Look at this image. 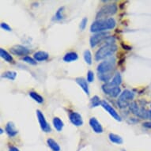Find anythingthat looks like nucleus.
I'll use <instances>...</instances> for the list:
<instances>
[{
    "label": "nucleus",
    "mask_w": 151,
    "mask_h": 151,
    "mask_svg": "<svg viewBox=\"0 0 151 151\" xmlns=\"http://www.w3.org/2000/svg\"><path fill=\"white\" fill-rule=\"evenodd\" d=\"M116 22L113 17L99 19L92 23L90 26V31L92 32H96V33L105 32L106 30L113 29L116 27Z\"/></svg>",
    "instance_id": "obj_1"
},
{
    "label": "nucleus",
    "mask_w": 151,
    "mask_h": 151,
    "mask_svg": "<svg viewBox=\"0 0 151 151\" xmlns=\"http://www.w3.org/2000/svg\"><path fill=\"white\" fill-rule=\"evenodd\" d=\"M117 48L118 47L116 45L105 44L100 49L97 50V52L95 54V60L100 61L107 58L111 57L112 55L117 51Z\"/></svg>",
    "instance_id": "obj_2"
},
{
    "label": "nucleus",
    "mask_w": 151,
    "mask_h": 151,
    "mask_svg": "<svg viewBox=\"0 0 151 151\" xmlns=\"http://www.w3.org/2000/svg\"><path fill=\"white\" fill-rule=\"evenodd\" d=\"M116 4L115 3H111V4H107L104 6L101 10L97 12L96 18L97 20L99 19H104V18H109V17L114 15L117 12Z\"/></svg>",
    "instance_id": "obj_3"
},
{
    "label": "nucleus",
    "mask_w": 151,
    "mask_h": 151,
    "mask_svg": "<svg viewBox=\"0 0 151 151\" xmlns=\"http://www.w3.org/2000/svg\"><path fill=\"white\" fill-rule=\"evenodd\" d=\"M115 67H116V59L111 56L108 60L100 63L97 66V70L98 74H107V73H111V71L115 69Z\"/></svg>",
    "instance_id": "obj_4"
},
{
    "label": "nucleus",
    "mask_w": 151,
    "mask_h": 151,
    "mask_svg": "<svg viewBox=\"0 0 151 151\" xmlns=\"http://www.w3.org/2000/svg\"><path fill=\"white\" fill-rule=\"evenodd\" d=\"M102 90L104 91V93H106L111 97H119V95L121 94V89L119 86H115L111 85L110 82L103 85Z\"/></svg>",
    "instance_id": "obj_5"
},
{
    "label": "nucleus",
    "mask_w": 151,
    "mask_h": 151,
    "mask_svg": "<svg viewBox=\"0 0 151 151\" xmlns=\"http://www.w3.org/2000/svg\"><path fill=\"white\" fill-rule=\"evenodd\" d=\"M109 37V32H97L93 35L90 39H89V44L91 47H95L97 45H99L100 43L106 40L107 38Z\"/></svg>",
    "instance_id": "obj_6"
},
{
    "label": "nucleus",
    "mask_w": 151,
    "mask_h": 151,
    "mask_svg": "<svg viewBox=\"0 0 151 151\" xmlns=\"http://www.w3.org/2000/svg\"><path fill=\"white\" fill-rule=\"evenodd\" d=\"M37 119H38V122L40 124V128L44 132H46V133H48V132H51L52 131V128H51V126L50 124H48L45 119V115L43 114V112L39 109H37Z\"/></svg>",
    "instance_id": "obj_7"
},
{
    "label": "nucleus",
    "mask_w": 151,
    "mask_h": 151,
    "mask_svg": "<svg viewBox=\"0 0 151 151\" xmlns=\"http://www.w3.org/2000/svg\"><path fill=\"white\" fill-rule=\"evenodd\" d=\"M10 52L12 53L13 55H17V56H27L28 55L30 54V49H29L28 47L23 46V45H17L13 46L11 48H10Z\"/></svg>",
    "instance_id": "obj_8"
},
{
    "label": "nucleus",
    "mask_w": 151,
    "mask_h": 151,
    "mask_svg": "<svg viewBox=\"0 0 151 151\" xmlns=\"http://www.w3.org/2000/svg\"><path fill=\"white\" fill-rule=\"evenodd\" d=\"M101 106L104 108V110H105L107 112H109V115H110L113 119H115L116 120H117V121L119 122L121 121L122 119L121 117H120V116L119 115V113L116 111V109L111 106L109 102L106 101H102Z\"/></svg>",
    "instance_id": "obj_9"
},
{
    "label": "nucleus",
    "mask_w": 151,
    "mask_h": 151,
    "mask_svg": "<svg viewBox=\"0 0 151 151\" xmlns=\"http://www.w3.org/2000/svg\"><path fill=\"white\" fill-rule=\"evenodd\" d=\"M69 119L70 121L71 122L72 124H74V126L80 127L82 126L84 122H83V119L82 116H81L80 113L77 112V111H72L69 114Z\"/></svg>",
    "instance_id": "obj_10"
},
{
    "label": "nucleus",
    "mask_w": 151,
    "mask_h": 151,
    "mask_svg": "<svg viewBox=\"0 0 151 151\" xmlns=\"http://www.w3.org/2000/svg\"><path fill=\"white\" fill-rule=\"evenodd\" d=\"M89 123L90 127H91L92 130L95 133H97V134H101V133H103V131H104L103 127L101 126V124H100V122L95 117L90 118Z\"/></svg>",
    "instance_id": "obj_11"
},
{
    "label": "nucleus",
    "mask_w": 151,
    "mask_h": 151,
    "mask_svg": "<svg viewBox=\"0 0 151 151\" xmlns=\"http://www.w3.org/2000/svg\"><path fill=\"white\" fill-rule=\"evenodd\" d=\"M5 131L8 136L10 137V138L15 137L17 134H18V131H17V129H16V127H15L14 124L11 121L8 122L7 124H6L5 127Z\"/></svg>",
    "instance_id": "obj_12"
},
{
    "label": "nucleus",
    "mask_w": 151,
    "mask_h": 151,
    "mask_svg": "<svg viewBox=\"0 0 151 151\" xmlns=\"http://www.w3.org/2000/svg\"><path fill=\"white\" fill-rule=\"evenodd\" d=\"M134 98V93L133 92H131L129 89H125L122 92L121 94L119 95V99L120 101H124L129 102L132 101Z\"/></svg>",
    "instance_id": "obj_13"
},
{
    "label": "nucleus",
    "mask_w": 151,
    "mask_h": 151,
    "mask_svg": "<svg viewBox=\"0 0 151 151\" xmlns=\"http://www.w3.org/2000/svg\"><path fill=\"white\" fill-rule=\"evenodd\" d=\"M33 58L37 62H42V61L47 60L49 58V55L45 51H38V52H35L33 55Z\"/></svg>",
    "instance_id": "obj_14"
},
{
    "label": "nucleus",
    "mask_w": 151,
    "mask_h": 151,
    "mask_svg": "<svg viewBox=\"0 0 151 151\" xmlns=\"http://www.w3.org/2000/svg\"><path fill=\"white\" fill-rule=\"evenodd\" d=\"M77 84L82 89V90L87 94V95H89V86H88V82L84 78H77L75 79Z\"/></svg>",
    "instance_id": "obj_15"
},
{
    "label": "nucleus",
    "mask_w": 151,
    "mask_h": 151,
    "mask_svg": "<svg viewBox=\"0 0 151 151\" xmlns=\"http://www.w3.org/2000/svg\"><path fill=\"white\" fill-rule=\"evenodd\" d=\"M78 59V55L74 52H68V53H67V54L65 55L64 56H63V61L66 63L74 62L75 60H77Z\"/></svg>",
    "instance_id": "obj_16"
},
{
    "label": "nucleus",
    "mask_w": 151,
    "mask_h": 151,
    "mask_svg": "<svg viewBox=\"0 0 151 151\" xmlns=\"http://www.w3.org/2000/svg\"><path fill=\"white\" fill-rule=\"evenodd\" d=\"M52 123H53V126H54L55 129L58 131V132H60L62 131L63 127H64V123L63 122V120L59 117H54L53 118V120H52Z\"/></svg>",
    "instance_id": "obj_17"
},
{
    "label": "nucleus",
    "mask_w": 151,
    "mask_h": 151,
    "mask_svg": "<svg viewBox=\"0 0 151 151\" xmlns=\"http://www.w3.org/2000/svg\"><path fill=\"white\" fill-rule=\"evenodd\" d=\"M109 139L112 143L117 144V145H121L124 142L123 138L121 136L118 135V134H114V133H110L109 134Z\"/></svg>",
    "instance_id": "obj_18"
},
{
    "label": "nucleus",
    "mask_w": 151,
    "mask_h": 151,
    "mask_svg": "<svg viewBox=\"0 0 151 151\" xmlns=\"http://www.w3.org/2000/svg\"><path fill=\"white\" fill-rule=\"evenodd\" d=\"M47 146H49L50 149L52 150V151H60V145L58 144L57 142H55L53 139H47Z\"/></svg>",
    "instance_id": "obj_19"
},
{
    "label": "nucleus",
    "mask_w": 151,
    "mask_h": 151,
    "mask_svg": "<svg viewBox=\"0 0 151 151\" xmlns=\"http://www.w3.org/2000/svg\"><path fill=\"white\" fill-rule=\"evenodd\" d=\"M63 12H64V7H60L56 11V13L55 14L54 17L52 18V20L55 21V22H59V21L63 20L64 18V15H63Z\"/></svg>",
    "instance_id": "obj_20"
},
{
    "label": "nucleus",
    "mask_w": 151,
    "mask_h": 151,
    "mask_svg": "<svg viewBox=\"0 0 151 151\" xmlns=\"http://www.w3.org/2000/svg\"><path fill=\"white\" fill-rule=\"evenodd\" d=\"M0 55H1V57L3 58V60H5L6 62H13L12 55H11L7 51H6L5 49H3V48H1V49H0Z\"/></svg>",
    "instance_id": "obj_21"
},
{
    "label": "nucleus",
    "mask_w": 151,
    "mask_h": 151,
    "mask_svg": "<svg viewBox=\"0 0 151 151\" xmlns=\"http://www.w3.org/2000/svg\"><path fill=\"white\" fill-rule=\"evenodd\" d=\"M111 85H113L115 86H119V85L122 83V76L119 72H116L115 74L114 77L112 78L111 82H109Z\"/></svg>",
    "instance_id": "obj_22"
},
{
    "label": "nucleus",
    "mask_w": 151,
    "mask_h": 151,
    "mask_svg": "<svg viewBox=\"0 0 151 151\" xmlns=\"http://www.w3.org/2000/svg\"><path fill=\"white\" fill-rule=\"evenodd\" d=\"M16 77H17V73L15 71H12V70H8V71L4 72L2 74V78H7L9 80H11V81L15 80Z\"/></svg>",
    "instance_id": "obj_23"
},
{
    "label": "nucleus",
    "mask_w": 151,
    "mask_h": 151,
    "mask_svg": "<svg viewBox=\"0 0 151 151\" xmlns=\"http://www.w3.org/2000/svg\"><path fill=\"white\" fill-rule=\"evenodd\" d=\"M29 95L30 97H32V99L34 100L35 101H37V103H39V104L44 103V98H43L42 96H40V94L37 93L36 92H29Z\"/></svg>",
    "instance_id": "obj_24"
},
{
    "label": "nucleus",
    "mask_w": 151,
    "mask_h": 151,
    "mask_svg": "<svg viewBox=\"0 0 151 151\" xmlns=\"http://www.w3.org/2000/svg\"><path fill=\"white\" fill-rule=\"evenodd\" d=\"M98 78L101 82L105 83L109 82V81L112 78V73H107V74H98Z\"/></svg>",
    "instance_id": "obj_25"
},
{
    "label": "nucleus",
    "mask_w": 151,
    "mask_h": 151,
    "mask_svg": "<svg viewBox=\"0 0 151 151\" xmlns=\"http://www.w3.org/2000/svg\"><path fill=\"white\" fill-rule=\"evenodd\" d=\"M101 101L98 96H93L90 100V108H96L101 105Z\"/></svg>",
    "instance_id": "obj_26"
},
{
    "label": "nucleus",
    "mask_w": 151,
    "mask_h": 151,
    "mask_svg": "<svg viewBox=\"0 0 151 151\" xmlns=\"http://www.w3.org/2000/svg\"><path fill=\"white\" fill-rule=\"evenodd\" d=\"M128 108L130 111H131V113L134 114V116H136L137 113H138V111H139V109H140V107H139L138 104H137L135 101L131 102L130 104H129Z\"/></svg>",
    "instance_id": "obj_27"
},
{
    "label": "nucleus",
    "mask_w": 151,
    "mask_h": 151,
    "mask_svg": "<svg viewBox=\"0 0 151 151\" xmlns=\"http://www.w3.org/2000/svg\"><path fill=\"white\" fill-rule=\"evenodd\" d=\"M136 116L139 117V118H141V119H148V110L144 109L143 107H141L139 109L138 113H137Z\"/></svg>",
    "instance_id": "obj_28"
},
{
    "label": "nucleus",
    "mask_w": 151,
    "mask_h": 151,
    "mask_svg": "<svg viewBox=\"0 0 151 151\" xmlns=\"http://www.w3.org/2000/svg\"><path fill=\"white\" fill-rule=\"evenodd\" d=\"M83 57L87 64L91 65L92 64V54L89 50H86L84 52V55Z\"/></svg>",
    "instance_id": "obj_29"
},
{
    "label": "nucleus",
    "mask_w": 151,
    "mask_h": 151,
    "mask_svg": "<svg viewBox=\"0 0 151 151\" xmlns=\"http://www.w3.org/2000/svg\"><path fill=\"white\" fill-rule=\"evenodd\" d=\"M22 60L25 63H27L30 65H36L37 64V61L34 60V58L30 57L29 55H27V56H25V57L22 58Z\"/></svg>",
    "instance_id": "obj_30"
},
{
    "label": "nucleus",
    "mask_w": 151,
    "mask_h": 151,
    "mask_svg": "<svg viewBox=\"0 0 151 151\" xmlns=\"http://www.w3.org/2000/svg\"><path fill=\"white\" fill-rule=\"evenodd\" d=\"M87 22H88V19H87V17H83L82 18V20L81 21V22H80V25H79V28L80 29L82 30H84L86 29L87 25Z\"/></svg>",
    "instance_id": "obj_31"
},
{
    "label": "nucleus",
    "mask_w": 151,
    "mask_h": 151,
    "mask_svg": "<svg viewBox=\"0 0 151 151\" xmlns=\"http://www.w3.org/2000/svg\"><path fill=\"white\" fill-rule=\"evenodd\" d=\"M94 81V73L92 70L87 72V82H93Z\"/></svg>",
    "instance_id": "obj_32"
},
{
    "label": "nucleus",
    "mask_w": 151,
    "mask_h": 151,
    "mask_svg": "<svg viewBox=\"0 0 151 151\" xmlns=\"http://www.w3.org/2000/svg\"><path fill=\"white\" fill-rule=\"evenodd\" d=\"M129 104H130L129 102L118 100V106H119V108H120V109H125L127 107H129Z\"/></svg>",
    "instance_id": "obj_33"
},
{
    "label": "nucleus",
    "mask_w": 151,
    "mask_h": 151,
    "mask_svg": "<svg viewBox=\"0 0 151 151\" xmlns=\"http://www.w3.org/2000/svg\"><path fill=\"white\" fill-rule=\"evenodd\" d=\"M1 28H2L3 30H6V31H8V32L12 31V29H11V27H10V25H8L7 23H5V22L1 23Z\"/></svg>",
    "instance_id": "obj_34"
},
{
    "label": "nucleus",
    "mask_w": 151,
    "mask_h": 151,
    "mask_svg": "<svg viewBox=\"0 0 151 151\" xmlns=\"http://www.w3.org/2000/svg\"><path fill=\"white\" fill-rule=\"evenodd\" d=\"M142 126H143L144 127H146V128L151 129V121L150 122H144L143 124H142Z\"/></svg>",
    "instance_id": "obj_35"
},
{
    "label": "nucleus",
    "mask_w": 151,
    "mask_h": 151,
    "mask_svg": "<svg viewBox=\"0 0 151 151\" xmlns=\"http://www.w3.org/2000/svg\"><path fill=\"white\" fill-rule=\"evenodd\" d=\"M9 151H20L19 150V149L16 147V146H11L9 147Z\"/></svg>",
    "instance_id": "obj_36"
},
{
    "label": "nucleus",
    "mask_w": 151,
    "mask_h": 151,
    "mask_svg": "<svg viewBox=\"0 0 151 151\" xmlns=\"http://www.w3.org/2000/svg\"><path fill=\"white\" fill-rule=\"evenodd\" d=\"M122 45V47H124V49H126V50H131V47H130V46H127V45H124V44H121Z\"/></svg>",
    "instance_id": "obj_37"
},
{
    "label": "nucleus",
    "mask_w": 151,
    "mask_h": 151,
    "mask_svg": "<svg viewBox=\"0 0 151 151\" xmlns=\"http://www.w3.org/2000/svg\"><path fill=\"white\" fill-rule=\"evenodd\" d=\"M148 119L151 120V110H148Z\"/></svg>",
    "instance_id": "obj_38"
},
{
    "label": "nucleus",
    "mask_w": 151,
    "mask_h": 151,
    "mask_svg": "<svg viewBox=\"0 0 151 151\" xmlns=\"http://www.w3.org/2000/svg\"><path fill=\"white\" fill-rule=\"evenodd\" d=\"M3 133V130L2 128H0V134H2Z\"/></svg>",
    "instance_id": "obj_39"
},
{
    "label": "nucleus",
    "mask_w": 151,
    "mask_h": 151,
    "mask_svg": "<svg viewBox=\"0 0 151 151\" xmlns=\"http://www.w3.org/2000/svg\"><path fill=\"white\" fill-rule=\"evenodd\" d=\"M122 151H126V150H124V149H123V150H122Z\"/></svg>",
    "instance_id": "obj_40"
}]
</instances>
